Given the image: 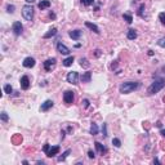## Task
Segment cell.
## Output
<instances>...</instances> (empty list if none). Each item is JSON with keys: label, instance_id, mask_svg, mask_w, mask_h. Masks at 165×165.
<instances>
[{"label": "cell", "instance_id": "33", "mask_svg": "<svg viewBox=\"0 0 165 165\" xmlns=\"http://www.w3.org/2000/svg\"><path fill=\"white\" fill-rule=\"evenodd\" d=\"M102 132H103V137H107V125H106V124H103Z\"/></svg>", "mask_w": 165, "mask_h": 165}, {"label": "cell", "instance_id": "31", "mask_svg": "<svg viewBox=\"0 0 165 165\" xmlns=\"http://www.w3.org/2000/svg\"><path fill=\"white\" fill-rule=\"evenodd\" d=\"M159 20H160V22H161V23H163V25L165 26V13H164V12L159 14Z\"/></svg>", "mask_w": 165, "mask_h": 165}, {"label": "cell", "instance_id": "42", "mask_svg": "<svg viewBox=\"0 0 165 165\" xmlns=\"http://www.w3.org/2000/svg\"><path fill=\"white\" fill-rule=\"evenodd\" d=\"M35 0H26V3H34Z\"/></svg>", "mask_w": 165, "mask_h": 165}, {"label": "cell", "instance_id": "10", "mask_svg": "<svg viewBox=\"0 0 165 165\" xmlns=\"http://www.w3.org/2000/svg\"><path fill=\"white\" fill-rule=\"evenodd\" d=\"M21 88H22L23 90H27L28 88H30V79H28V76H22L21 78Z\"/></svg>", "mask_w": 165, "mask_h": 165}, {"label": "cell", "instance_id": "5", "mask_svg": "<svg viewBox=\"0 0 165 165\" xmlns=\"http://www.w3.org/2000/svg\"><path fill=\"white\" fill-rule=\"evenodd\" d=\"M67 81L72 85H76L79 81V74L76 71H71V72L67 74Z\"/></svg>", "mask_w": 165, "mask_h": 165}, {"label": "cell", "instance_id": "34", "mask_svg": "<svg viewBox=\"0 0 165 165\" xmlns=\"http://www.w3.org/2000/svg\"><path fill=\"white\" fill-rule=\"evenodd\" d=\"M49 148H50V146H49V145H48V143H47V145H44V147H43V151H44V152L47 154L48 151H49Z\"/></svg>", "mask_w": 165, "mask_h": 165}, {"label": "cell", "instance_id": "40", "mask_svg": "<svg viewBox=\"0 0 165 165\" xmlns=\"http://www.w3.org/2000/svg\"><path fill=\"white\" fill-rule=\"evenodd\" d=\"M161 135H163V137H165V129H161Z\"/></svg>", "mask_w": 165, "mask_h": 165}, {"label": "cell", "instance_id": "20", "mask_svg": "<svg viewBox=\"0 0 165 165\" xmlns=\"http://www.w3.org/2000/svg\"><path fill=\"white\" fill-rule=\"evenodd\" d=\"M85 26L87 27H89L92 31H94L95 34H99V28H98V26H95L94 23H90V22H85Z\"/></svg>", "mask_w": 165, "mask_h": 165}, {"label": "cell", "instance_id": "18", "mask_svg": "<svg viewBox=\"0 0 165 165\" xmlns=\"http://www.w3.org/2000/svg\"><path fill=\"white\" fill-rule=\"evenodd\" d=\"M55 35H57V28L53 27V28H50V30L48 31L43 38H44V39H49V38H53V36H55Z\"/></svg>", "mask_w": 165, "mask_h": 165}, {"label": "cell", "instance_id": "39", "mask_svg": "<svg viewBox=\"0 0 165 165\" xmlns=\"http://www.w3.org/2000/svg\"><path fill=\"white\" fill-rule=\"evenodd\" d=\"M49 17H50V18H53V20H54V18H55V14H54V13H50V14H49Z\"/></svg>", "mask_w": 165, "mask_h": 165}, {"label": "cell", "instance_id": "6", "mask_svg": "<svg viewBox=\"0 0 165 165\" xmlns=\"http://www.w3.org/2000/svg\"><path fill=\"white\" fill-rule=\"evenodd\" d=\"M55 62H57V60H55V58H49V60H47L44 62V70L47 71V72H50V71H52V68L55 66Z\"/></svg>", "mask_w": 165, "mask_h": 165}, {"label": "cell", "instance_id": "17", "mask_svg": "<svg viewBox=\"0 0 165 165\" xmlns=\"http://www.w3.org/2000/svg\"><path fill=\"white\" fill-rule=\"evenodd\" d=\"M38 7H39V9L44 10V9H47V8L50 7V1L49 0H41V1L38 4Z\"/></svg>", "mask_w": 165, "mask_h": 165}, {"label": "cell", "instance_id": "9", "mask_svg": "<svg viewBox=\"0 0 165 165\" xmlns=\"http://www.w3.org/2000/svg\"><path fill=\"white\" fill-rule=\"evenodd\" d=\"M57 50L61 53V54H65V55H67V54H70V49H68L67 47H66L65 44H62V43H57Z\"/></svg>", "mask_w": 165, "mask_h": 165}, {"label": "cell", "instance_id": "11", "mask_svg": "<svg viewBox=\"0 0 165 165\" xmlns=\"http://www.w3.org/2000/svg\"><path fill=\"white\" fill-rule=\"evenodd\" d=\"M58 152H60V146H53V147H50L49 151L47 152V156L48 158H53V156L58 155Z\"/></svg>", "mask_w": 165, "mask_h": 165}, {"label": "cell", "instance_id": "32", "mask_svg": "<svg viewBox=\"0 0 165 165\" xmlns=\"http://www.w3.org/2000/svg\"><path fill=\"white\" fill-rule=\"evenodd\" d=\"M14 9H16L14 5H8V7H7V12L8 13H14Z\"/></svg>", "mask_w": 165, "mask_h": 165}, {"label": "cell", "instance_id": "4", "mask_svg": "<svg viewBox=\"0 0 165 165\" xmlns=\"http://www.w3.org/2000/svg\"><path fill=\"white\" fill-rule=\"evenodd\" d=\"M74 99H75V94H74V92H71V90H66L65 94H63V101H65L66 105H71V103H74Z\"/></svg>", "mask_w": 165, "mask_h": 165}, {"label": "cell", "instance_id": "13", "mask_svg": "<svg viewBox=\"0 0 165 165\" xmlns=\"http://www.w3.org/2000/svg\"><path fill=\"white\" fill-rule=\"evenodd\" d=\"M68 35H70V38L72 39V40H79L81 36V31L80 30H72L68 32Z\"/></svg>", "mask_w": 165, "mask_h": 165}, {"label": "cell", "instance_id": "28", "mask_svg": "<svg viewBox=\"0 0 165 165\" xmlns=\"http://www.w3.org/2000/svg\"><path fill=\"white\" fill-rule=\"evenodd\" d=\"M112 145L115 146V147H120V146H121L120 139H119V138H114V139H112Z\"/></svg>", "mask_w": 165, "mask_h": 165}, {"label": "cell", "instance_id": "23", "mask_svg": "<svg viewBox=\"0 0 165 165\" xmlns=\"http://www.w3.org/2000/svg\"><path fill=\"white\" fill-rule=\"evenodd\" d=\"M70 154H71V150H66L65 152L62 154V156H60V158H58V161H63L68 155H70Z\"/></svg>", "mask_w": 165, "mask_h": 165}, {"label": "cell", "instance_id": "15", "mask_svg": "<svg viewBox=\"0 0 165 165\" xmlns=\"http://www.w3.org/2000/svg\"><path fill=\"white\" fill-rule=\"evenodd\" d=\"M94 145H95V148H97V150H98V152H99L101 155H105V154L107 152V148H106L103 145H101L99 142H95Z\"/></svg>", "mask_w": 165, "mask_h": 165}, {"label": "cell", "instance_id": "38", "mask_svg": "<svg viewBox=\"0 0 165 165\" xmlns=\"http://www.w3.org/2000/svg\"><path fill=\"white\" fill-rule=\"evenodd\" d=\"M116 66H118V63H112V65H111V68H112V70H114V68H116Z\"/></svg>", "mask_w": 165, "mask_h": 165}, {"label": "cell", "instance_id": "19", "mask_svg": "<svg viewBox=\"0 0 165 165\" xmlns=\"http://www.w3.org/2000/svg\"><path fill=\"white\" fill-rule=\"evenodd\" d=\"M74 60H75V58H74V55L67 57L66 60H63V66H65V67H70V66L74 63Z\"/></svg>", "mask_w": 165, "mask_h": 165}, {"label": "cell", "instance_id": "21", "mask_svg": "<svg viewBox=\"0 0 165 165\" xmlns=\"http://www.w3.org/2000/svg\"><path fill=\"white\" fill-rule=\"evenodd\" d=\"M89 133H90V134H92V135H97V134H98V126H97V124H94V123H93L92 125H90Z\"/></svg>", "mask_w": 165, "mask_h": 165}, {"label": "cell", "instance_id": "14", "mask_svg": "<svg viewBox=\"0 0 165 165\" xmlns=\"http://www.w3.org/2000/svg\"><path fill=\"white\" fill-rule=\"evenodd\" d=\"M80 80L83 83H90V80H92V72L90 71H87V72H84L83 75L80 76Z\"/></svg>", "mask_w": 165, "mask_h": 165}, {"label": "cell", "instance_id": "35", "mask_svg": "<svg viewBox=\"0 0 165 165\" xmlns=\"http://www.w3.org/2000/svg\"><path fill=\"white\" fill-rule=\"evenodd\" d=\"M81 103H83V106H84L85 108H87V107H89V101H88V99H84Z\"/></svg>", "mask_w": 165, "mask_h": 165}, {"label": "cell", "instance_id": "12", "mask_svg": "<svg viewBox=\"0 0 165 165\" xmlns=\"http://www.w3.org/2000/svg\"><path fill=\"white\" fill-rule=\"evenodd\" d=\"M53 101H50V99H48V101H45L44 103L41 105V107H40V111H43V112H45V111H48L49 108H52L53 107Z\"/></svg>", "mask_w": 165, "mask_h": 165}, {"label": "cell", "instance_id": "36", "mask_svg": "<svg viewBox=\"0 0 165 165\" xmlns=\"http://www.w3.org/2000/svg\"><path fill=\"white\" fill-rule=\"evenodd\" d=\"M88 156H89V159H94V156H95V155H94V152H93V151L90 150L89 152H88Z\"/></svg>", "mask_w": 165, "mask_h": 165}, {"label": "cell", "instance_id": "41", "mask_svg": "<svg viewBox=\"0 0 165 165\" xmlns=\"http://www.w3.org/2000/svg\"><path fill=\"white\" fill-rule=\"evenodd\" d=\"M148 55H154V52H152V50H148Z\"/></svg>", "mask_w": 165, "mask_h": 165}, {"label": "cell", "instance_id": "16", "mask_svg": "<svg viewBox=\"0 0 165 165\" xmlns=\"http://www.w3.org/2000/svg\"><path fill=\"white\" fill-rule=\"evenodd\" d=\"M126 38L129 39V40H134V39H137V31H135L134 28H130V30H128Z\"/></svg>", "mask_w": 165, "mask_h": 165}, {"label": "cell", "instance_id": "26", "mask_svg": "<svg viewBox=\"0 0 165 165\" xmlns=\"http://www.w3.org/2000/svg\"><path fill=\"white\" fill-rule=\"evenodd\" d=\"M143 10H145V4H141L139 9H138V16L142 18H145V16H143Z\"/></svg>", "mask_w": 165, "mask_h": 165}, {"label": "cell", "instance_id": "37", "mask_svg": "<svg viewBox=\"0 0 165 165\" xmlns=\"http://www.w3.org/2000/svg\"><path fill=\"white\" fill-rule=\"evenodd\" d=\"M94 54H95V57H99V55H101V50H99V49H97V50L94 52Z\"/></svg>", "mask_w": 165, "mask_h": 165}, {"label": "cell", "instance_id": "29", "mask_svg": "<svg viewBox=\"0 0 165 165\" xmlns=\"http://www.w3.org/2000/svg\"><path fill=\"white\" fill-rule=\"evenodd\" d=\"M158 45L161 48H165V38H161L158 40Z\"/></svg>", "mask_w": 165, "mask_h": 165}, {"label": "cell", "instance_id": "30", "mask_svg": "<svg viewBox=\"0 0 165 165\" xmlns=\"http://www.w3.org/2000/svg\"><path fill=\"white\" fill-rule=\"evenodd\" d=\"M81 3L85 5V7H89V5H92L93 3H94V0H81Z\"/></svg>", "mask_w": 165, "mask_h": 165}, {"label": "cell", "instance_id": "3", "mask_svg": "<svg viewBox=\"0 0 165 165\" xmlns=\"http://www.w3.org/2000/svg\"><path fill=\"white\" fill-rule=\"evenodd\" d=\"M22 16L23 18H25L26 21H32L34 18V8L31 7V5H25V7L22 8Z\"/></svg>", "mask_w": 165, "mask_h": 165}, {"label": "cell", "instance_id": "22", "mask_svg": "<svg viewBox=\"0 0 165 165\" xmlns=\"http://www.w3.org/2000/svg\"><path fill=\"white\" fill-rule=\"evenodd\" d=\"M80 66L81 67H85V68H88L90 66V63L88 62V60L87 58H80Z\"/></svg>", "mask_w": 165, "mask_h": 165}, {"label": "cell", "instance_id": "1", "mask_svg": "<svg viewBox=\"0 0 165 165\" xmlns=\"http://www.w3.org/2000/svg\"><path fill=\"white\" fill-rule=\"evenodd\" d=\"M164 87H165V79L164 78H156L152 84L148 87L147 92H148V94H156V93L160 92Z\"/></svg>", "mask_w": 165, "mask_h": 165}, {"label": "cell", "instance_id": "43", "mask_svg": "<svg viewBox=\"0 0 165 165\" xmlns=\"http://www.w3.org/2000/svg\"><path fill=\"white\" fill-rule=\"evenodd\" d=\"M161 70H163V71H164V72H165V66H164V67H163V68H161Z\"/></svg>", "mask_w": 165, "mask_h": 165}, {"label": "cell", "instance_id": "27", "mask_svg": "<svg viewBox=\"0 0 165 165\" xmlns=\"http://www.w3.org/2000/svg\"><path fill=\"white\" fill-rule=\"evenodd\" d=\"M0 118H1V120L4 121V123H7V121L9 120V118H8V114L5 112V111H3V112H1V115H0Z\"/></svg>", "mask_w": 165, "mask_h": 165}, {"label": "cell", "instance_id": "2", "mask_svg": "<svg viewBox=\"0 0 165 165\" xmlns=\"http://www.w3.org/2000/svg\"><path fill=\"white\" fill-rule=\"evenodd\" d=\"M138 87H139V83L138 81H128V83H123L120 85V88H119V90H120L121 94H129L133 90L137 89Z\"/></svg>", "mask_w": 165, "mask_h": 165}, {"label": "cell", "instance_id": "24", "mask_svg": "<svg viewBox=\"0 0 165 165\" xmlns=\"http://www.w3.org/2000/svg\"><path fill=\"white\" fill-rule=\"evenodd\" d=\"M123 18H124V21H126L128 23H132V22H133V17H132L130 14H128V13L123 14Z\"/></svg>", "mask_w": 165, "mask_h": 165}, {"label": "cell", "instance_id": "25", "mask_svg": "<svg viewBox=\"0 0 165 165\" xmlns=\"http://www.w3.org/2000/svg\"><path fill=\"white\" fill-rule=\"evenodd\" d=\"M4 92L7 93V94H10V93L13 92V88H12V85H9V84H7L4 87Z\"/></svg>", "mask_w": 165, "mask_h": 165}, {"label": "cell", "instance_id": "8", "mask_svg": "<svg viewBox=\"0 0 165 165\" xmlns=\"http://www.w3.org/2000/svg\"><path fill=\"white\" fill-rule=\"evenodd\" d=\"M22 65H23V67H26V68L34 67V66H35V58H32V57L25 58V60H23V62H22Z\"/></svg>", "mask_w": 165, "mask_h": 165}, {"label": "cell", "instance_id": "7", "mask_svg": "<svg viewBox=\"0 0 165 165\" xmlns=\"http://www.w3.org/2000/svg\"><path fill=\"white\" fill-rule=\"evenodd\" d=\"M12 30H13V32H14V35L20 36L21 34H22V31H23L22 23H21L20 21H16V22L13 23V26H12Z\"/></svg>", "mask_w": 165, "mask_h": 165}]
</instances>
